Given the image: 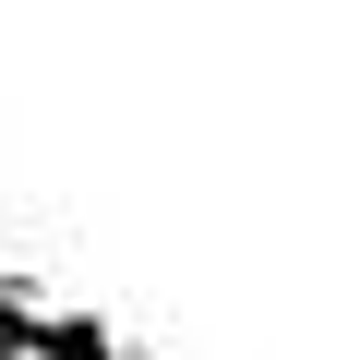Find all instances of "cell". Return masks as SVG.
Segmentation results:
<instances>
[{
	"label": "cell",
	"instance_id": "obj_1",
	"mask_svg": "<svg viewBox=\"0 0 348 360\" xmlns=\"http://www.w3.org/2000/svg\"><path fill=\"white\" fill-rule=\"evenodd\" d=\"M13 360H60V348H13Z\"/></svg>",
	"mask_w": 348,
	"mask_h": 360
}]
</instances>
